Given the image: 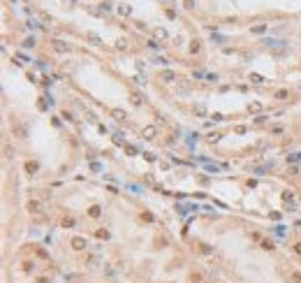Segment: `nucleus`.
Returning a JSON list of instances; mask_svg holds the SVG:
<instances>
[{"label":"nucleus","mask_w":301,"mask_h":283,"mask_svg":"<svg viewBox=\"0 0 301 283\" xmlns=\"http://www.w3.org/2000/svg\"><path fill=\"white\" fill-rule=\"evenodd\" d=\"M86 40H88V42H93V44H100V37L93 35V33H88V35H86Z\"/></svg>","instance_id":"39448f33"},{"label":"nucleus","mask_w":301,"mask_h":283,"mask_svg":"<svg viewBox=\"0 0 301 283\" xmlns=\"http://www.w3.org/2000/svg\"><path fill=\"white\" fill-rule=\"evenodd\" d=\"M155 35H158L160 40H162V37H167V30H162V28H160V30H155Z\"/></svg>","instance_id":"4468645a"},{"label":"nucleus","mask_w":301,"mask_h":283,"mask_svg":"<svg viewBox=\"0 0 301 283\" xmlns=\"http://www.w3.org/2000/svg\"><path fill=\"white\" fill-rule=\"evenodd\" d=\"M160 79H162V81H174L176 74L171 72V70H164V72H160Z\"/></svg>","instance_id":"f03ea898"},{"label":"nucleus","mask_w":301,"mask_h":283,"mask_svg":"<svg viewBox=\"0 0 301 283\" xmlns=\"http://www.w3.org/2000/svg\"><path fill=\"white\" fill-rule=\"evenodd\" d=\"M26 169H28V172H37V163H28Z\"/></svg>","instance_id":"1a4fd4ad"},{"label":"nucleus","mask_w":301,"mask_h":283,"mask_svg":"<svg viewBox=\"0 0 301 283\" xmlns=\"http://www.w3.org/2000/svg\"><path fill=\"white\" fill-rule=\"evenodd\" d=\"M266 26H253V33H264Z\"/></svg>","instance_id":"f8f14e48"},{"label":"nucleus","mask_w":301,"mask_h":283,"mask_svg":"<svg viewBox=\"0 0 301 283\" xmlns=\"http://www.w3.org/2000/svg\"><path fill=\"white\" fill-rule=\"evenodd\" d=\"M90 216H93V218H95V216H100V207H93V209H90Z\"/></svg>","instance_id":"ddd939ff"},{"label":"nucleus","mask_w":301,"mask_h":283,"mask_svg":"<svg viewBox=\"0 0 301 283\" xmlns=\"http://www.w3.org/2000/svg\"><path fill=\"white\" fill-rule=\"evenodd\" d=\"M114 116H116V118H118V121H121V118H125V114H123V111H121V109H114Z\"/></svg>","instance_id":"9d476101"},{"label":"nucleus","mask_w":301,"mask_h":283,"mask_svg":"<svg viewBox=\"0 0 301 283\" xmlns=\"http://www.w3.org/2000/svg\"><path fill=\"white\" fill-rule=\"evenodd\" d=\"M144 137H146V139H153V137H155V128L153 126L144 128Z\"/></svg>","instance_id":"7ed1b4c3"},{"label":"nucleus","mask_w":301,"mask_h":283,"mask_svg":"<svg viewBox=\"0 0 301 283\" xmlns=\"http://www.w3.org/2000/svg\"><path fill=\"white\" fill-rule=\"evenodd\" d=\"M51 44H53V49H56L58 53H65V51H67V44H65V42H60V40H53Z\"/></svg>","instance_id":"f257e3e1"},{"label":"nucleus","mask_w":301,"mask_h":283,"mask_svg":"<svg viewBox=\"0 0 301 283\" xmlns=\"http://www.w3.org/2000/svg\"><path fill=\"white\" fill-rule=\"evenodd\" d=\"M218 139H220V135H209V142H211V144H213V142H218Z\"/></svg>","instance_id":"2eb2a0df"},{"label":"nucleus","mask_w":301,"mask_h":283,"mask_svg":"<svg viewBox=\"0 0 301 283\" xmlns=\"http://www.w3.org/2000/svg\"><path fill=\"white\" fill-rule=\"evenodd\" d=\"M28 209L30 211H40L42 207H40V202H28Z\"/></svg>","instance_id":"0eeeda50"},{"label":"nucleus","mask_w":301,"mask_h":283,"mask_svg":"<svg viewBox=\"0 0 301 283\" xmlns=\"http://www.w3.org/2000/svg\"><path fill=\"white\" fill-rule=\"evenodd\" d=\"M118 12H121V16H130V14H132V7H130V5H121V7H118Z\"/></svg>","instance_id":"20e7f679"},{"label":"nucleus","mask_w":301,"mask_h":283,"mask_svg":"<svg viewBox=\"0 0 301 283\" xmlns=\"http://www.w3.org/2000/svg\"><path fill=\"white\" fill-rule=\"evenodd\" d=\"M65 2H70V5H74V0H65Z\"/></svg>","instance_id":"f3484780"},{"label":"nucleus","mask_w":301,"mask_h":283,"mask_svg":"<svg viewBox=\"0 0 301 283\" xmlns=\"http://www.w3.org/2000/svg\"><path fill=\"white\" fill-rule=\"evenodd\" d=\"M183 5H185V10H192V7H195V0H185Z\"/></svg>","instance_id":"9b49d317"},{"label":"nucleus","mask_w":301,"mask_h":283,"mask_svg":"<svg viewBox=\"0 0 301 283\" xmlns=\"http://www.w3.org/2000/svg\"><path fill=\"white\" fill-rule=\"evenodd\" d=\"M84 244H86V241H84V239H79V237H74V239H72V246H74V248H81Z\"/></svg>","instance_id":"423d86ee"},{"label":"nucleus","mask_w":301,"mask_h":283,"mask_svg":"<svg viewBox=\"0 0 301 283\" xmlns=\"http://www.w3.org/2000/svg\"><path fill=\"white\" fill-rule=\"evenodd\" d=\"M250 81H255V84H262V81H264V79L259 77V74H250Z\"/></svg>","instance_id":"6e6552de"},{"label":"nucleus","mask_w":301,"mask_h":283,"mask_svg":"<svg viewBox=\"0 0 301 283\" xmlns=\"http://www.w3.org/2000/svg\"><path fill=\"white\" fill-rule=\"evenodd\" d=\"M294 251H296V253H301V244H296V246H294Z\"/></svg>","instance_id":"dca6fc26"}]
</instances>
